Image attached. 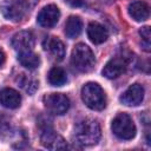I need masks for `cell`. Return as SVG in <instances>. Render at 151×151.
<instances>
[{"label": "cell", "mask_w": 151, "mask_h": 151, "mask_svg": "<svg viewBox=\"0 0 151 151\" xmlns=\"http://www.w3.org/2000/svg\"><path fill=\"white\" fill-rule=\"evenodd\" d=\"M144 99V87L140 84H132L119 97L122 104L126 106H137Z\"/></svg>", "instance_id": "52a82bcc"}, {"label": "cell", "mask_w": 151, "mask_h": 151, "mask_svg": "<svg viewBox=\"0 0 151 151\" xmlns=\"http://www.w3.org/2000/svg\"><path fill=\"white\" fill-rule=\"evenodd\" d=\"M27 5L24 0H4L0 4L2 15L11 21L21 20L27 13Z\"/></svg>", "instance_id": "5b68a950"}, {"label": "cell", "mask_w": 151, "mask_h": 151, "mask_svg": "<svg viewBox=\"0 0 151 151\" xmlns=\"http://www.w3.org/2000/svg\"><path fill=\"white\" fill-rule=\"evenodd\" d=\"M42 46L45 51L48 52L52 55V58L57 60H61L65 57V46L63 41L57 37H47L44 40Z\"/></svg>", "instance_id": "7c38bea8"}, {"label": "cell", "mask_w": 151, "mask_h": 151, "mask_svg": "<svg viewBox=\"0 0 151 151\" xmlns=\"http://www.w3.org/2000/svg\"><path fill=\"white\" fill-rule=\"evenodd\" d=\"M112 132L120 139H132L136 136V126L131 117L126 113H118L111 124Z\"/></svg>", "instance_id": "277c9868"}, {"label": "cell", "mask_w": 151, "mask_h": 151, "mask_svg": "<svg viewBox=\"0 0 151 151\" xmlns=\"http://www.w3.org/2000/svg\"><path fill=\"white\" fill-rule=\"evenodd\" d=\"M96 59L91 48L85 44H78L74 46L71 54V64L80 72H90L94 66Z\"/></svg>", "instance_id": "3957f363"}, {"label": "cell", "mask_w": 151, "mask_h": 151, "mask_svg": "<svg viewBox=\"0 0 151 151\" xmlns=\"http://www.w3.org/2000/svg\"><path fill=\"white\" fill-rule=\"evenodd\" d=\"M74 138L83 146H91L100 139V126L94 119H83L74 126Z\"/></svg>", "instance_id": "6da1fadb"}, {"label": "cell", "mask_w": 151, "mask_h": 151, "mask_svg": "<svg viewBox=\"0 0 151 151\" xmlns=\"http://www.w3.org/2000/svg\"><path fill=\"white\" fill-rule=\"evenodd\" d=\"M81 99L87 107L96 111H100L106 106L105 92L97 83H87L83 86Z\"/></svg>", "instance_id": "7a4b0ae2"}, {"label": "cell", "mask_w": 151, "mask_h": 151, "mask_svg": "<svg viewBox=\"0 0 151 151\" xmlns=\"http://www.w3.org/2000/svg\"><path fill=\"white\" fill-rule=\"evenodd\" d=\"M17 81L18 84L28 93H33L37 87H38V81L34 80V79H31L28 78L26 74H20L18 78H17Z\"/></svg>", "instance_id": "d6986e66"}, {"label": "cell", "mask_w": 151, "mask_h": 151, "mask_svg": "<svg viewBox=\"0 0 151 151\" xmlns=\"http://www.w3.org/2000/svg\"><path fill=\"white\" fill-rule=\"evenodd\" d=\"M129 14L132 19L136 21H144L149 18L150 14V8L149 5L144 1H133L127 7Z\"/></svg>", "instance_id": "9a60e30c"}, {"label": "cell", "mask_w": 151, "mask_h": 151, "mask_svg": "<svg viewBox=\"0 0 151 151\" xmlns=\"http://www.w3.org/2000/svg\"><path fill=\"white\" fill-rule=\"evenodd\" d=\"M18 60L19 63L28 68V70H34L39 66L40 64V59L39 57L32 51V50H28V51H24V52H19V55H18Z\"/></svg>", "instance_id": "e0dca14e"}, {"label": "cell", "mask_w": 151, "mask_h": 151, "mask_svg": "<svg viewBox=\"0 0 151 151\" xmlns=\"http://www.w3.org/2000/svg\"><path fill=\"white\" fill-rule=\"evenodd\" d=\"M5 63V53L2 52V50H0V67L4 65Z\"/></svg>", "instance_id": "7402d4cb"}, {"label": "cell", "mask_w": 151, "mask_h": 151, "mask_svg": "<svg viewBox=\"0 0 151 151\" xmlns=\"http://www.w3.org/2000/svg\"><path fill=\"white\" fill-rule=\"evenodd\" d=\"M66 80H67L66 72L61 67L55 66L51 68V71L48 72V81L53 86H61L66 83Z\"/></svg>", "instance_id": "ac0fdd59"}, {"label": "cell", "mask_w": 151, "mask_h": 151, "mask_svg": "<svg viewBox=\"0 0 151 151\" xmlns=\"http://www.w3.org/2000/svg\"><path fill=\"white\" fill-rule=\"evenodd\" d=\"M44 104L48 112L61 116L67 112L70 107V99L63 93H51L44 98Z\"/></svg>", "instance_id": "8992f818"}, {"label": "cell", "mask_w": 151, "mask_h": 151, "mask_svg": "<svg viewBox=\"0 0 151 151\" xmlns=\"http://www.w3.org/2000/svg\"><path fill=\"white\" fill-rule=\"evenodd\" d=\"M83 29V21L77 15H71L65 24V34L70 39L77 38Z\"/></svg>", "instance_id": "2e32d148"}, {"label": "cell", "mask_w": 151, "mask_h": 151, "mask_svg": "<svg viewBox=\"0 0 151 151\" xmlns=\"http://www.w3.org/2000/svg\"><path fill=\"white\" fill-rule=\"evenodd\" d=\"M21 97L18 91L6 87L0 91V104L7 109H17L20 106Z\"/></svg>", "instance_id": "4fadbf2b"}, {"label": "cell", "mask_w": 151, "mask_h": 151, "mask_svg": "<svg viewBox=\"0 0 151 151\" xmlns=\"http://www.w3.org/2000/svg\"><path fill=\"white\" fill-rule=\"evenodd\" d=\"M59 17H60L59 8L55 5H47L39 12L37 17V21L40 26L50 28L58 22Z\"/></svg>", "instance_id": "9c48e42d"}, {"label": "cell", "mask_w": 151, "mask_h": 151, "mask_svg": "<svg viewBox=\"0 0 151 151\" xmlns=\"http://www.w3.org/2000/svg\"><path fill=\"white\" fill-rule=\"evenodd\" d=\"M139 34L142 37V40H143V48L149 52L150 51V37H151V33H150V27L149 26H144L139 29Z\"/></svg>", "instance_id": "ffe728a7"}, {"label": "cell", "mask_w": 151, "mask_h": 151, "mask_svg": "<svg viewBox=\"0 0 151 151\" xmlns=\"http://www.w3.org/2000/svg\"><path fill=\"white\" fill-rule=\"evenodd\" d=\"M125 70H126L125 59L120 58V57H114L106 63L101 73L104 77H106L109 79H114V78H118L122 73H124Z\"/></svg>", "instance_id": "30bf717a"}, {"label": "cell", "mask_w": 151, "mask_h": 151, "mask_svg": "<svg viewBox=\"0 0 151 151\" xmlns=\"http://www.w3.org/2000/svg\"><path fill=\"white\" fill-rule=\"evenodd\" d=\"M34 45V38L31 32L28 31H20L14 34L12 38V46L18 52H24L32 50Z\"/></svg>", "instance_id": "8fae6325"}, {"label": "cell", "mask_w": 151, "mask_h": 151, "mask_svg": "<svg viewBox=\"0 0 151 151\" xmlns=\"http://www.w3.org/2000/svg\"><path fill=\"white\" fill-rule=\"evenodd\" d=\"M40 140L41 144L50 150H60V149H66L67 144L65 142V139L57 133L55 131H53L52 129H45L40 136Z\"/></svg>", "instance_id": "ba28073f"}, {"label": "cell", "mask_w": 151, "mask_h": 151, "mask_svg": "<svg viewBox=\"0 0 151 151\" xmlns=\"http://www.w3.org/2000/svg\"><path fill=\"white\" fill-rule=\"evenodd\" d=\"M8 130H11L9 118L7 116H5L4 112H0V131L7 132Z\"/></svg>", "instance_id": "44dd1931"}, {"label": "cell", "mask_w": 151, "mask_h": 151, "mask_svg": "<svg viewBox=\"0 0 151 151\" xmlns=\"http://www.w3.org/2000/svg\"><path fill=\"white\" fill-rule=\"evenodd\" d=\"M87 37L93 44H103L109 38L107 29L98 24V22H90L87 26Z\"/></svg>", "instance_id": "5bb4252c"}]
</instances>
